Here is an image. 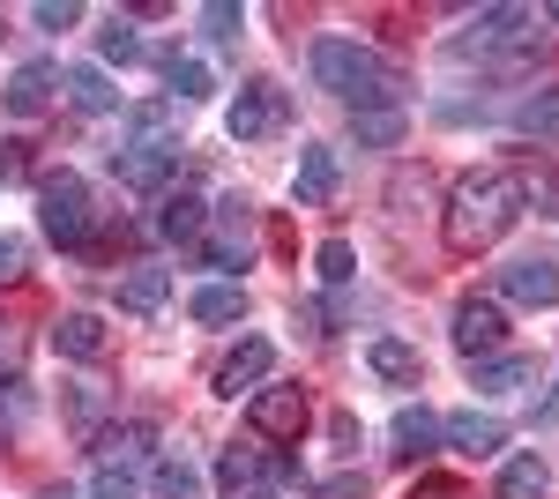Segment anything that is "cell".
I'll use <instances>...</instances> for the list:
<instances>
[{"label":"cell","instance_id":"14","mask_svg":"<svg viewBox=\"0 0 559 499\" xmlns=\"http://www.w3.org/2000/svg\"><path fill=\"white\" fill-rule=\"evenodd\" d=\"M45 105H52V68H45V60L15 68V75H8V112H15V120H38Z\"/></svg>","mask_w":559,"mask_h":499},{"label":"cell","instance_id":"21","mask_svg":"<svg viewBox=\"0 0 559 499\" xmlns=\"http://www.w3.org/2000/svg\"><path fill=\"white\" fill-rule=\"evenodd\" d=\"M552 492V470L537 455H508V470H500V499H545Z\"/></svg>","mask_w":559,"mask_h":499},{"label":"cell","instance_id":"22","mask_svg":"<svg viewBox=\"0 0 559 499\" xmlns=\"http://www.w3.org/2000/svg\"><path fill=\"white\" fill-rule=\"evenodd\" d=\"M202 224H210V209L194 202V194H165L157 202V231L165 239H202Z\"/></svg>","mask_w":559,"mask_h":499},{"label":"cell","instance_id":"41","mask_svg":"<svg viewBox=\"0 0 559 499\" xmlns=\"http://www.w3.org/2000/svg\"><path fill=\"white\" fill-rule=\"evenodd\" d=\"M545 23H559V0H552V8H545Z\"/></svg>","mask_w":559,"mask_h":499},{"label":"cell","instance_id":"13","mask_svg":"<svg viewBox=\"0 0 559 499\" xmlns=\"http://www.w3.org/2000/svg\"><path fill=\"white\" fill-rule=\"evenodd\" d=\"M292 194H299V209H321V202H329V194H336V150H299Z\"/></svg>","mask_w":559,"mask_h":499},{"label":"cell","instance_id":"26","mask_svg":"<svg viewBox=\"0 0 559 499\" xmlns=\"http://www.w3.org/2000/svg\"><path fill=\"white\" fill-rule=\"evenodd\" d=\"M515 127H522V134H552V142H559V90H537V97H522Z\"/></svg>","mask_w":559,"mask_h":499},{"label":"cell","instance_id":"40","mask_svg":"<svg viewBox=\"0 0 559 499\" xmlns=\"http://www.w3.org/2000/svg\"><path fill=\"white\" fill-rule=\"evenodd\" d=\"M411 499H463V485H455V477H426Z\"/></svg>","mask_w":559,"mask_h":499},{"label":"cell","instance_id":"39","mask_svg":"<svg viewBox=\"0 0 559 499\" xmlns=\"http://www.w3.org/2000/svg\"><path fill=\"white\" fill-rule=\"evenodd\" d=\"M15 276H23V239L0 231V284H15Z\"/></svg>","mask_w":559,"mask_h":499},{"label":"cell","instance_id":"4","mask_svg":"<svg viewBox=\"0 0 559 499\" xmlns=\"http://www.w3.org/2000/svg\"><path fill=\"white\" fill-rule=\"evenodd\" d=\"M112 171L134 194H165L179 179V142H128V150H112Z\"/></svg>","mask_w":559,"mask_h":499},{"label":"cell","instance_id":"34","mask_svg":"<svg viewBox=\"0 0 559 499\" xmlns=\"http://www.w3.org/2000/svg\"><path fill=\"white\" fill-rule=\"evenodd\" d=\"M313 499H366V470H336V477H321Z\"/></svg>","mask_w":559,"mask_h":499},{"label":"cell","instance_id":"32","mask_svg":"<svg viewBox=\"0 0 559 499\" xmlns=\"http://www.w3.org/2000/svg\"><path fill=\"white\" fill-rule=\"evenodd\" d=\"M31 23H38V31H75V23H83V8H75V0H38V8H31Z\"/></svg>","mask_w":559,"mask_h":499},{"label":"cell","instance_id":"20","mask_svg":"<svg viewBox=\"0 0 559 499\" xmlns=\"http://www.w3.org/2000/svg\"><path fill=\"white\" fill-rule=\"evenodd\" d=\"M471 373H477L485 395H522V388L537 380V366H530V358H471Z\"/></svg>","mask_w":559,"mask_h":499},{"label":"cell","instance_id":"18","mask_svg":"<svg viewBox=\"0 0 559 499\" xmlns=\"http://www.w3.org/2000/svg\"><path fill=\"white\" fill-rule=\"evenodd\" d=\"M60 90H68V105H75V112H112V105H120V90L105 83V68H68Z\"/></svg>","mask_w":559,"mask_h":499},{"label":"cell","instance_id":"23","mask_svg":"<svg viewBox=\"0 0 559 499\" xmlns=\"http://www.w3.org/2000/svg\"><path fill=\"white\" fill-rule=\"evenodd\" d=\"M150 499H202V477H194V462L187 455H165L150 470Z\"/></svg>","mask_w":559,"mask_h":499},{"label":"cell","instance_id":"16","mask_svg":"<svg viewBox=\"0 0 559 499\" xmlns=\"http://www.w3.org/2000/svg\"><path fill=\"white\" fill-rule=\"evenodd\" d=\"M432 448H440V417H432L426 403L395 411V455H403V462H426Z\"/></svg>","mask_w":559,"mask_h":499},{"label":"cell","instance_id":"6","mask_svg":"<svg viewBox=\"0 0 559 499\" xmlns=\"http://www.w3.org/2000/svg\"><path fill=\"white\" fill-rule=\"evenodd\" d=\"M500 343H508L500 298H463V306H455V351H463V358H500Z\"/></svg>","mask_w":559,"mask_h":499},{"label":"cell","instance_id":"28","mask_svg":"<svg viewBox=\"0 0 559 499\" xmlns=\"http://www.w3.org/2000/svg\"><path fill=\"white\" fill-rule=\"evenodd\" d=\"M313 269H321V284H350V276H358V253H350V239H321Z\"/></svg>","mask_w":559,"mask_h":499},{"label":"cell","instance_id":"30","mask_svg":"<svg viewBox=\"0 0 559 499\" xmlns=\"http://www.w3.org/2000/svg\"><path fill=\"white\" fill-rule=\"evenodd\" d=\"M165 83H173L179 105H194V97H210V68H202V60H173V68H165Z\"/></svg>","mask_w":559,"mask_h":499},{"label":"cell","instance_id":"15","mask_svg":"<svg viewBox=\"0 0 559 499\" xmlns=\"http://www.w3.org/2000/svg\"><path fill=\"white\" fill-rule=\"evenodd\" d=\"M165 298H173V269H128L120 276V313H134V321L157 313Z\"/></svg>","mask_w":559,"mask_h":499},{"label":"cell","instance_id":"31","mask_svg":"<svg viewBox=\"0 0 559 499\" xmlns=\"http://www.w3.org/2000/svg\"><path fill=\"white\" fill-rule=\"evenodd\" d=\"M97 417H105V388H68V425L97 432Z\"/></svg>","mask_w":559,"mask_h":499},{"label":"cell","instance_id":"2","mask_svg":"<svg viewBox=\"0 0 559 499\" xmlns=\"http://www.w3.org/2000/svg\"><path fill=\"white\" fill-rule=\"evenodd\" d=\"M313 83L329 90V97H344L350 112H373V105H395L403 75L388 68L381 52H366V45H350V38H321V45H313Z\"/></svg>","mask_w":559,"mask_h":499},{"label":"cell","instance_id":"25","mask_svg":"<svg viewBox=\"0 0 559 499\" xmlns=\"http://www.w3.org/2000/svg\"><path fill=\"white\" fill-rule=\"evenodd\" d=\"M537 15L530 8H477V45H500V38H522Z\"/></svg>","mask_w":559,"mask_h":499},{"label":"cell","instance_id":"43","mask_svg":"<svg viewBox=\"0 0 559 499\" xmlns=\"http://www.w3.org/2000/svg\"><path fill=\"white\" fill-rule=\"evenodd\" d=\"M247 499H269V492H247Z\"/></svg>","mask_w":559,"mask_h":499},{"label":"cell","instance_id":"19","mask_svg":"<svg viewBox=\"0 0 559 499\" xmlns=\"http://www.w3.org/2000/svg\"><path fill=\"white\" fill-rule=\"evenodd\" d=\"M187 313H194L202 329H224V321L247 313V292H239V284H202V292L187 298Z\"/></svg>","mask_w":559,"mask_h":499},{"label":"cell","instance_id":"3","mask_svg":"<svg viewBox=\"0 0 559 499\" xmlns=\"http://www.w3.org/2000/svg\"><path fill=\"white\" fill-rule=\"evenodd\" d=\"M38 224H45V239H52V247H68V253L97 247V209H90V187L75 179V171L38 179Z\"/></svg>","mask_w":559,"mask_h":499},{"label":"cell","instance_id":"9","mask_svg":"<svg viewBox=\"0 0 559 499\" xmlns=\"http://www.w3.org/2000/svg\"><path fill=\"white\" fill-rule=\"evenodd\" d=\"M269 373H276V343H269V335H247V343L216 366V395H247V388H261Z\"/></svg>","mask_w":559,"mask_h":499},{"label":"cell","instance_id":"1","mask_svg":"<svg viewBox=\"0 0 559 499\" xmlns=\"http://www.w3.org/2000/svg\"><path fill=\"white\" fill-rule=\"evenodd\" d=\"M522 171L508 165H492V171H463L455 179V194H448V216H440V239H448V253H485V247H500L508 239V224L522 216Z\"/></svg>","mask_w":559,"mask_h":499},{"label":"cell","instance_id":"33","mask_svg":"<svg viewBox=\"0 0 559 499\" xmlns=\"http://www.w3.org/2000/svg\"><path fill=\"white\" fill-rule=\"evenodd\" d=\"M90 499H142V492H134L128 470H105V462H97V477H90Z\"/></svg>","mask_w":559,"mask_h":499},{"label":"cell","instance_id":"29","mask_svg":"<svg viewBox=\"0 0 559 499\" xmlns=\"http://www.w3.org/2000/svg\"><path fill=\"white\" fill-rule=\"evenodd\" d=\"M97 52H105V60H120V68H128V60H142V38H134L128 15H112V23L97 31Z\"/></svg>","mask_w":559,"mask_h":499},{"label":"cell","instance_id":"35","mask_svg":"<svg viewBox=\"0 0 559 499\" xmlns=\"http://www.w3.org/2000/svg\"><path fill=\"white\" fill-rule=\"evenodd\" d=\"M239 23H247V15H239L231 0H210V8H202V31H210V38H239Z\"/></svg>","mask_w":559,"mask_h":499},{"label":"cell","instance_id":"12","mask_svg":"<svg viewBox=\"0 0 559 499\" xmlns=\"http://www.w3.org/2000/svg\"><path fill=\"white\" fill-rule=\"evenodd\" d=\"M52 351L90 366V358H105V351H112V329H105L97 313H60V321H52Z\"/></svg>","mask_w":559,"mask_h":499},{"label":"cell","instance_id":"11","mask_svg":"<svg viewBox=\"0 0 559 499\" xmlns=\"http://www.w3.org/2000/svg\"><path fill=\"white\" fill-rule=\"evenodd\" d=\"M440 440L463 448V455H500L508 448V425L485 417V411H455V417H440Z\"/></svg>","mask_w":559,"mask_h":499},{"label":"cell","instance_id":"37","mask_svg":"<svg viewBox=\"0 0 559 499\" xmlns=\"http://www.w3.org/2000/svg\"><path fill=\"white\" fill-rule=\"evenodd\" d=\"M31 171V142H0V179H23Z\"/></svg>","mask_w":559,"mask_h":499},{"label":"cell","instance_id":"36","mask_svg":"<svg viewBox=\"0 0 559 499\" xmlns=\"http://www.w3.org/2000/svg\"><path fill=\"white\" fill-rule=\"evenodd\" d=\"M165 127H173V105H134V134L142 142H165Z\"/></svg>","mask_w":559,"mask_h":499},{"label":"cell","instance_id":"27","mask_svg":"<svg viewBox=\"0 0 559 499\" xmlns=\"http://www.w3.org/2000/svg\"><path fill=\"white\" fill-rule=\"evenodd\" d=\"M254 477H261L254 448H224V462H216V485H224V492H254Z\"/></svg>","mask_w":559,"mask_h":499},{"label":"cell","instance_id":"7","mask_svg":"<svg viewBox=\"0 0 559 499\" xmlns=\"http://www.w3.org/2000/svg\"><path fill=\"white\" fill-rule=\"evenodd\" d=\"M247 425H254L261 440H299L306 432V388H254Z\"/></svg>","mask_w":559,"mask_h":499},{"label":"cell","instance_id":"10","mask_svg":"<svg viewBox=\"0 0 559 499\" xmlns=\"http://www.w3.org/2000/svg\"><path fill=\"white\" fill-rule=\"evenodd\" d=\"M150 448H157V425L150 417H128V425L97 432V462L105 470H128V477H134V462H150Z\"/></svg>","mask_w":559,"mask_h":499},{"label":"cell","instance_id":"5","mask_svg":"<svg viewBox=\"0 0 559 499\" xmlns=\"http://www.w3.org/2000/svg\"><path fill=\"white\" fill-rule=\"evenodd\" d=\"M284 90L276 83H247L239 97H231V112H224V127H231V142H261V134H276L284 127Z\"/></svg>","mask_w":559,"mask_h":499},{"label":"cell","instance_id":"8","mask_svg":"<svg viewBox=\"0 0 559 499\" xmlns=\"http://www.w3.org/2000/svg\"><path fill=\"white\" fill-rule=\"evenodd\" d=\"M500 298H515V306H559V261L552 253L508 261V269H500Z\"/></svg>","mask_w":559,"mask_h":499},{"label":"cell","instance_id":"17","mask_svg":"<svg viewBox=\"0 0 559 499\" xmlns=\"http://www.w3.org/2000/svg\"><path fill=\"white\" fill-rule=\"evenodd\" d=\"M366 366L381 380H395V388H418V373H426V358H418L411 343H395V335H381V343L366 351Z\"/></svg>","mask_w":559,"mask_h":499},{"label":"cell","instance_id":"38","mask_svg":"<svg viewBox=\"0 0 559 499\" xmlns=\"http://www.w3.org/2000/svg\"><path fill=\"white\" fill-rule=\"evenodd\" d=\"M522 194H537V202H545V216H559V179H545V171L530 179V171H522Z\"/></svg>","mask_w":559,"mask_h":499},{"label":"cell","instance_id":"42","mask_svg":"<svg viewBox=\"0 0 559 499\" xmlns=\"http://www.w3.org/2000/svg\"><path fill=\"white\" fill-rule=\"evenodd\" d=\"M45 499H75V492H45Z\"/></svg>","mask_w":559,"mask_h":499},{"label":"cell","instance_id":"24","mask_svg":"<svg viewBox=\"0 0 559 499\" xmlns=\"http://www.w3.org/2000/svg\"><path fill=\"white\" fill-rule=\"evenodd\" d=\"M350 134H358V142H373V150H395V142H403V112H395V105L350 112Z\"/></svg>","mask_w":559,"mask_h":499}]
</instances>
